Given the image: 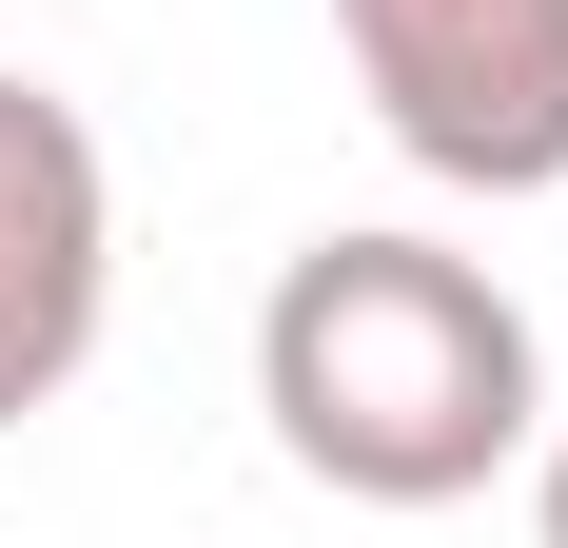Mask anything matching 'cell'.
Here are the masks:
<instances>
[{"instance_id": "cell-2", "label": "cell", "mask_w": 568, "mask_h": 548, "mask_svg": "<svg viewBox=\"0 0 568 548\" xmlns=\"http://www.w3.org/2000/svg\"><path fill=\"white\" fill-rule=\"evenodd\" d=\"M353 99L452 196H568V0H334Z\"/></svg>"}, {"instance_id": "cell-1", "label": "cell", "mask_w": 568, "mask_h": 548, "mask_svg": "<svg viewBox=\"0 0 568 548\" xmlns=\"http://www.w3.org/2000/svg\"><path fill=\"white\" fill-rule=\"evenodd\" d=\"M255 412L334 509H470L549 432L529 294L452 235H314L255 294Z\"/></svg>"}, {"instance_id": "cell-4", "label": "cell", "mask_w": 568, "mask_h": 548, "mask_svg": "<svg viewBox=\"0 0 568 548\" xmlns=\"http://www.w3.org/2000/svg\"><path fill=\"white\" fill-rule=\"evenodd\" d=\"M529 529L568 548V412H549V432H529Z\"/></svg>"}, {"instance_id": "cell-3", "label": "cell", "mask_w": 568, "mask_h": 548, "mask_svg": "<svg viewBox=\"0 0 568 548\" xmlns=\"http://www.w3.org/2000/svg\"><path fill=\"white\" fill-rule=\"evenodd\" d=\"M99 314H118V176H99V118L0 59V432H40L59 392L99 373Z\"/></svg>"}]
</instances>
